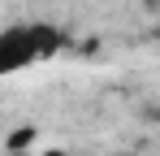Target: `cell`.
Returning <instances> with one entry per match:
<instances>
[{"label": "cell", "mask_w": 160, "mask_h": 156, "mask_svg": "<svg viewBox=\"0 0 160 156\" xmlns=\"http://www.w3.org/2000/svg\"><path fill=\"white\" fill-rule=\"evenodd\" d=\"M61 48H65V35L52 22H13V26H4L0 30V78L22 74L30 65H43Z\"/></svg>", "instance_id": "cell-1"}]
</instances>
